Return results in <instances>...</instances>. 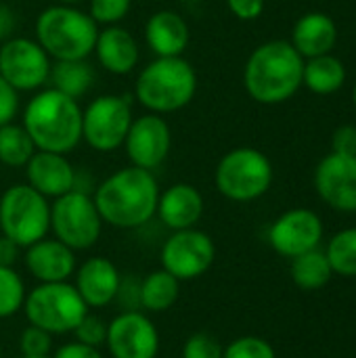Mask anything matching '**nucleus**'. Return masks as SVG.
<instances>
[{
	"label": "nucleus",
	"mask_w": 356,
	"mask_h": 358,
	"mask_svg": "<svg viewBox=\"0 0 356 358\" xmlns=\"http://www.w3.org/2000/svg\"><path fill=\"white\" fill-rule=\"evenodd\" d=\"M19 358H50V357H19Z\"/></svg>",
	"instance_id": "obj_44"
},
{
	"label": "nucleus",
	"mask_w": 356,
	"mask_h": 358,
	"mask_svg": "<svg viewBox=\"0 0 356 358\" xmlns=\"http://www.w3.org/2000/svg\"><path fill=\"white\" fill-rule=\"evenodd\" d=\"M319 197L338 212H356V155L329 153L315 170Z\"/></svg>",
	"instance_id": "obj_16"
},
{
	"label": "nucleus",
	"mask_w": 356,
	"mask_h": 358,
	"mask_svg": "<svg viewBox=\"0 0 356 358\" xmlns=\"http://www.w3.org/2000/svg\"><path fill=\"white\" fill-rule=\"evenodd\" d=\"M346 82V67L340 59L332 55H321L304 63L302 84L315 94H334Z\"/></svg>",
	"instance_id": "obj_25"
},
{
	"label": "nucleus",
	"mask_w": 356,
	"mask_h": 358,
	"mask_svg": "<svg viewBox=\"0 0 356 358\" xmlns=\"http://www.w3.org/2000/svg\"><path fill=\"white\" fill-rule=\"evenodd\" d=\"M50 358H103V352H101V348H94V346H88V344L73 340V342L59 346L50 355Z\"/></svg>",
	"instance_id": "obj_37"
},
{
	"label": "nucleus",
	"mask_w": 356,
	"mask_h": 358,
	"mask_svg": "<svg viewBox=\"0 0 356 358\" xmlns=\"http://www.w3.org/2000/svg\"><path fill=\"white\" fill-rule=\"evenodd\" d=\"M197 90V73L183 57H155L134 84V96L151 113L166 115L187 107Z\"/></svg>",
	"instance_id": "obj_4"
},
{
	"label": "nucleus",
	"mask_w": 356,
	"mask_h": 358,
	"mask_svg": "<svg viewBox=\"0 0 356 358\" xmlns=\"http://www.w3.org/2000/svg\"><path fill=\"white\" fill-rule=\"evenodd\" d=\"M29 325H36L50 336L71 334L82 317L90 310L69 281L38 283L25 294L23 308Z\"/></svg>",
	"instance_id": "obj_8"
},
{
	"label": "nucleus",
	"mask_w": 356,
	"mask_h": 358,
	"mask_svg": "<svg viewBox=\"0 0 356 358\" xmlns=\"http://www.w3.org/2000/svg\"><path fill=\"white\" fill-rule=\"evenodd\" d=\"M159 344V331L145 313L124 310L107 323L105 346L111 358H157Z\"/></svg>",
	"instance_id": "obj_13"
},
{
	"label": "nucleus",
	"mask_w": 356,
	"mask_h": 358,
	"mask_svg": "<svg viewBox=\"0 0 356 358\" xmlns=\"http://www.w3.org/2000/svg\"><path fill=\"white\" fill-rule=\"evenodd\" d=\"M25 178L46 199H57L76 189V170L63 153L38 151L25 164Z\"/></svg>",
	"instance_id": "obj_18"
},
{
	"label": "nucleus",
	"mask_w": 356,
	"mask_h": 358,
	"mask_svg": "<svg viewBox=\"0 0 356 358\" xmlns=\"http://www.w3.org/2000/svg\"><path fill=\"white\" fill-rule=\"evenodd\" d=\"M214 258L216 245L212 237L195 227L185 231H172L159 252L162 268L176 277L180 283L206 275L214 264Z\"/></svg>",
	"instance_id": "obj_11"
},
{
	"label": "nucleus",
	"mask_w": 356,
	"mask_h": 358,
	"mask_svg": "<svg viewBox=\"0 0 356 358\" xmlns=\"http://www.w3.org/2000/svg\"><path fill=\"white\" fill-rule=\"evenodd\" d=\"M180 296V281L168 271L157 268L143 277L138 285V304L147 313H166L170 310Z\"/></svg>",
	"instance_id": "obj_24"
},
{
	"label": "nucleus",
	"mask_w": 356,
	"mask_h": 358,
	"mask_svg": "<svg viewBox=\"0 0 356 358\" xmlns=\"http://www.w3.org/2000/svg\"><path fill=\"white\" fill-rule=\"evenodd\" d=\"M180 358H222V346L212 334L197 331L183 344Z\"/></svg>",
	"instance_id": "obj_34"
},
{
	"label": "nucleus",
	"mask_w": 356,
	"mask_h": 358,
	"mask_svg": "<svg viewBox=\"0 0 356 358\" xmlns=\"http://www.w3.org/2000/svg\"><path fill=\"white\" fill-rule=\"evenodd\" d=\"M145 40L157 57H183L191 40L189 23L176 10H157L145 23Z\"/></svg>",
	"instance_id": "obj_21"
},
{
	"label": "nucleus",
	"mask_w": 356,
	"mask_h": 358,
	"mask_svg": "<svg viewBox=\"0 0 356 358\" xmlns=\"http://www.w3.org/2000/svg\"><path fill=\"white\" fill-rule=\"evenodd\" d=\"M61 4H78V2H82V0H59Z\"/></svg>",
	"instance_id": "obj_42"
},
{
	"label": "nucleus",
	"mask_w": 356,
	"mask_h": 358,
	"mask_svg": "<svg viewBox=\"0 0 356 358\" xmlns=\"http://www.w3.org/2000/svg\"><path fill=\"white\" fill-rule=\"evenodd\" d=\"M338 40V27L334 19L325 13H306L302 15L292 31V46L302 57H321L329 55Z\"/></svg>",
	"instance_id": "obj_23"
},
{
	"label": "nucleus",
	"mask_w": 356,
	"mask_h": 358,
	"mask_svg": "<svg viewBox=\"0 0 356 358\" xmlns=\"http://www.w3.org/2000/svg\"><path fill=\"white\" fill-rule=\"evenodd\" d=\"M132 0H90L88 15L97 25H118L130 13Z\"/></svg>",
	"instance_id": "obj_32"
},
{
	"label": "nucleus",
	"mask_w": 356,
	"mask_h": 358,
	"mask_svg": "<svg viewBox=\"0 0 356 358\" xmlns=\"http://www.w3.org/2000/svg\"><path fill=\"white\" fill-rule=\"evenodd\" d=\"M21 357H50L52 355V336L36 325H27L19 336Z\"/></svg>",
	"instance_id": "obj_33"
},
{
	"label": "nucleus",
	"mask_w": 356,
	"mask_h": 358,
	"mask_svg": "<svg viewBox=\"0 0 356 358\" xmlns=\"http://www.w3.org/2000/svg\"><path fill=\"white\" fill-rule=\"evenodd\" d=\"M99 25L73 4H52L36 19V42L52 61L88 59L94 50Z\"/></svg>",
	"instance_id": "obj_5"
},
{
	"label": "nucleus",
	"mask_w": 356,
	"mask_h": 358,
	"mask_svg": "<svg viewBox=\"0 0 356 358\" xmlns=\"http://www.w3.org/2000/svg\"><path fill=\"white\" fill-rule=\"evenodd\" d=\"M71 334L76 336L78 342L101 348V346H105V340H107V323L99 315L86 313Z\"/></svg>",
	"instance_id": "obj_35"
},
{
	"label": "nucleus",
	"mask_w": 356,
	"mask_h": 358,
	"mask_svg": "<svg viewBox=\"0 0 356 358\" xmlns=\"http://www.w3.org/2000/svg\"><path fill=\"white\" fill-rule=\"evenodd\" d=\"M229 10L241 21H254L264 10V0H227Z\"/></svg>",
	"instance_id": "obj_38"
},
{
	"label": "nucleus",
	"mask_w": 356,
	"mask_h": 358,
	"mask_svg": "<svg viewBox=\"0 0 356 358\" xmlns=\"http://www.w3.org/2000/svg\"><path fill=\"white\" fill-rule=\"evenodd\" d=\"M134 115L128 96L101 94L82 109V141L94 151L111 153L126 141Z\"/></svg>",
	"instance_id": "obj_10"
},
{
	"label": "nucleus",
	"mask_w": 356,
	"mask_h": 358,
	"mask_svg": "<svg viewBox=\"0 0 356 358\" xmlns=\"http://www.w3.org/2000/svg\"><path fill=\"white\" fill-rule=\"evenodd\" d=\"M304 57L287 40L260 44L248 59L243 84L248 94L262 105H279L302 86Z\"/></svg>",
	"instance_id": "obj_2"
},
{
	"label": "nucleus",
	"mask_w": 356,
	"mask_h": 358,
	"mask_svg": "<svg viewBox=\"0 0 356 358\" xmlns=\"http://www.w3.org/2000/svg\"><path fill=\"white\" fill-rule=\"evenodd\" d=\"M325 254L336 275L356 277V229H344L336 233Z\"/></svg>",
	"instance_id": "obj_29"
},
{
	"label": "nucleus",
	"mask_w": 356,
	"mask_h": 358,
	"mask_svg": "<svg viewBox=\"0 0 356 358\" xmlns=\"http://www.w3.org/2000/svg\"><path fill=\"white\" fill-rule=\"evenodd\" d=\"M25 283L13 266H0V319L15 317L25 302Z\"/></svg>",
	"instance_id": "obj_30"
},
{
	"label": "nucleus",
	"mask_w": 356,
	"mask_h": 358,
	"mask_svg": "<svg viewBox=\"0 0 356 358\" xmlns=\"http://www.w3.org/2000/svg\"><path fill=\"white\" fill-rule=\"evenodd\" d=\"M105 224L115 229H138L157 210L159 185L153 172L128 166L109 174L92 195Z\"/></svg>",
	"instance_id": "obj_1"
},
{
	"label": "nucleus",
	"mask_w": 356,
	"mask_h": 358,
	"mask_svg": "<svg viewBox=\"0 0 356 358\" xmlns=\"http://www.w3.org/2000/svg\"><path fill=\"white\" fill-rule=\"evenodd\" d=\"M206 203L197 187L187 182H176L166 191H159L155 216L170 231L193 229L204 216Z\"/></svg>",
	"instance_id": "obj_20"
},
{
	"label": "nucleus",
	"mask_w": 356,
	"mask_h": 358,
	"mask_svg": "<svg viewBox=\"0 0 356 358\" xmlns=\"http://www.w3.org/2000/svg\"><path fill=\"white\" fill-rule=\"evenodd\" d=\"M17 252L19 248L4 235H0V266H13L17 260Z\"/></svg>",
	"instance_id": "obj_41"
},
{
	"label": "nucleus",
	"mask_w": 356,
	"mask_h": 358,
	"mask_svg": "<svg viewBox=\"0 0 356 358\" xmlns=\"http://www.w3.org/2000/svg\"><path fill=\"white\" fill-rule=\"evenodd\" d=\"M0 233L19 250L50 233V199L27 182L8 187L0 197Z\"/></svg>",
	"instance_id": "obj_6"
},
{
	"label": "nucleus",
	"mask_w": 356,
	"mask_h": 358,
	"mask_svg": "<svg viewBox=\"0 0 356 358\" xmlns=\"http://www.w3.org/2000/svg\"><path fill=\"white\" fill-rule=\"evenodd\" d=\"M353 101H355V105H356V84H355V90H353Z\"/></svg>",
	"instance_id": "obj_43"
},
{
	"label": "nucleus",
	"mask_w": 356,
	"mask_h": 358,
	"mask_svg": "<svg viewBox=\"0 0 356 358\" xmlns=\"http://www.w3.org/2000/svg\"><path fill=\"white\" fill-rule=\"evenodd\" d=\"M321 237L323 222L313 210L306 208L287 210L269 229L271 248L285 258H296L304 252L319 248Z\"/></svg>",
	"instance_id": "obj_15"
},
{
	"label": "nucleus",
	"mask_w": 356,
	"mask_h": 358,
	"mask_svg": "<svg viewBox=\"0 0 356 358\" xmlns=\"http://www.w3.org/2000/svg\"><path fill=\"white\" fill-rule=\"evenodd\" d=\"M36 153V145L21 124L0 126V164L8 168H25Z\"/></svg>",
	"instance_id": "obj_28"
},
{
	"label": "nucleus",
	"mask_w": 356,
	"mask_h": 358,
	"mask_svg": "<svg viewBox=\"0 0 356 358\" xmlns=\"http://www.w3.org/2000/svg\"><path fill=\"white\" fill-rule=\"evenodd\" d=\"M222 358H277V352L266 340L243 336L222 348Z\"/></svg>",
	"instance_id": "obj_31"
},
{
	"label": "nucleus",
	"mask_w": 356,
	"mask_h": 358,
	"mask_svg": "<svg viewBox=\"0 0 356 358\" xmlns=\"http://www.w3.org/2000/svg\"><path fill=\"white\" fill-rule=\"evenodd\" d=\"M21 126L38 151L67 155L82 141V107L76 99L50 86L29 99Z\"/></svg>",
	"instance_id": "obj_3"
},
{
	"label": "nucleus",
	"mask_w": 356,
	"mask_h": 358,
	"mask_svg": "<svg viewBox=\"0 0 356 358\" xmlns=\"http://www.w3.org/2000/svg\"><path fill=\"white\" fill-rule=\"evenodd\" d=\"M103 224L105 222L94 206L92 195L82 189H71L50 203V231L55 239L73 252L94 248Z\"/></svg>",
	"instance_id": "obj_9"
},
{
	"label": "nucleus",
	"mask_w": 356,
	"mask_h": 358,
	"mask_svg": "<svg viewBox=\"0 0 356 358\" xmlns=\"http://www.w3.org/2000/svg\"><path fill=\"white\" fill-rule=\"evenodd\" d=\"M19 111V92L0 76V126L10 124Z\"/></svg>",
	"instance_id": "obj_36"
},
{
	"label": "nucleus",
	"mask_w": 356,
	"mask_h": 358,
	"mask_svg": "<svg viewBox=\"0 0 356 358\" xmlns=\"http://www.w3.org/2000/svg\"><path fill=\"white\" fill-rule=\"evenodd\" d=\"M214 185L218 193L231 201H256L273 185V164L254 147H237L218 162Z\"/></svg>",
	"instance_id": "obj_7"
},
{
	"label": "nucleus",
	"mask_w": 356,
	"mask_h": 358,
	"mask_svg": "<svg viewBox=\"0 0 356 358\" xmlns=\"http://www.w3.org/2000/svg\"><path fill=\"white\" fill-rule=\"evenodd\" d=\"M92 52L97 55L101 67L115 76L130 73L138 63L136 38L120 25H107L103 31L99 29Z\"/></svg>",
	"instance_id": "obj_22"
},
{
	"label": "nucleus",
	"mask_w": 356,
	"mask_h": 358,
	"mask_svg": "<svg viewBox=\"0 0 356 358\" xmlns=\"http://www.w3.org/2000/svg\"><path fill=\"white\" fill-rule=\"evenodd\" d=\"M52 59L36 38L13 36L0 46V76L17 90H40L50 78Z\"/></svg>",
	"instance_id": "obj_12"
},
{
	"label": "nucleus",
	"mask_w": 356,
	"mask_h": 358,
	"mask_svg": "<svg viewBox=\"0 0 356 358\" xmlns=\"http://www.w3.org/2000/svg\"><path fill=\"white\" fill-rule=\"evenodd\" d=\"M27 273L38 279V283H61L69 281L76 273V252L69 250L55 237H44L29 248H25L23 256Z\"/></svg>",
	"instance_id": "obj_19"
},
{
	"label": "nucleus",
	"mask_w": 356,
	"mask_h": 358,
	"mask_svg": "<svg viewBox=\"0 0 356 358\" xmlns=\"http://www.w3.org/2000/svg\"><path fill=\"white\" fill-rule=\"evenodd\" d=\"M124 147L132 166L153 172L170 155V147H172L170 124L157 113H145L141 117H134L126 134Z\"/></svg>",
	"instance_id": "obj_14"
},
{
	"label": "nucleus",
	"mask_w": 356,
	"mask_h": 358,
	"mask_svg": "<svg viewBox=\"0 0 356 358\" xmlns=\"http://www.w3.org/2000/svg\"><path fill=\"white\" fill-rule=\"evenodd\" d=\"M15 27H17V17L13 8L0 2V42H6L8 38H13Z\"/></svg>",
	"instance_id": "obj_40"
},
{
	"label": "nucleus",
	"mask_w": 356,
	"mask_h": 358,
	"mask_svg": "<svg viewBox=\"0 0 356 358\" xmlns=\"http://www.w3.org/2000/svg\"><path fill=\"white\" fill-rule=\"evenodd\" d=\"M48 82H52V88H57L59 92H63V94L78 101L94 84V69L86 59L52 61Z\"/></svg>",
	"instance_id": "obj_26"
},
{
	"label": "nucleus",
	"mask_w": 356,
	"mask_h": 358,
	"mask_svg": "<svg viewBox=\"0 0 356 358\" xmlns=\"http://www.w3.org/2000/svg\"><path fill=\"white\" fill-rule=\"evenodd\" d=\"M73 287L88 308H105L120 296L122 275L109 258L92 256L76 268Z\"/></svg>",
	"instance_id": "obj_17"
},
{
	"label": "nucleus",
	"mask_w": 356,
	"mask_h": 358,
	"mask_svg": "<svg viewBox=\"0 0 356 358\" xmlns=\"http://www.w3.org/2000/svg\"><path fill=\"white\" fill-rule=\"evenodd\" d=\"M292 279L300 289H321L329 283V279L334 277L332 264L327 260V254L321 252L319 248L304 252L296 258H292Z\"/></svg>",
	"instance_id": "obj_27"
},
{
	"label": "nucleus",
	"mask_w": 356,
	"mask_h": 358,
	"mask_svg": "<svg viewBox=\"0 0 356 358\" xmlns=\"http://www.w3.org/2000/svg\"><path fill=\"white\" fill-rule=\"evenodd\" d=\"M332 147H334V153H342V155H356V128L355 126H340V128L334 132Z\"/></svg>",
	"instance_id": "obj_39"
},
{
	"label": "nucleus",
	"mask_w": 356,
	"mask_h": 358,
	"mask_svg": "<svg viewBox=\"0 0 356 358\" xmlns=\"http://www.w3.org/2000/svg\"><path fill=\"white\" fill-rule=\"evenodd\" d=\"M0 358H2V344H0Z\"/></svg>",
	"instance_id": "obj_45"
}]
</instances>
